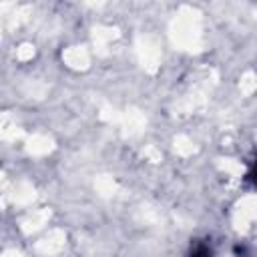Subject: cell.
Instances as JSON below:
<instances>
[{
	"label": "cell",
	"mask_w": 257,
	"mask_h": 257,
	"mask_svg": "<svg viewBox=\"0 0 257 257\" xmlns=\"http://www.w3.org/2000/svg\"><path fill=\"white\" fill-rule=\"evenodd\" d=\"M187 257H215V245L209 237L203 239H193L189 249H187Z\"/></svg>",
	"instance_id": "obj_1"
},
{
	"label": "cell",
	"mask_w": 257,
	"mask_h": 257,
	"mask_svg": "<svg viewBox=\"0 0 257 257\" xmlns=\"http://www.w3.org/2000/svg\"><path fill=\"white\" fill-rule=\"evenodd\" d=\"M233 253H235V257H251L249 247H247L245 243H237V245L233 247Z\"/></svg>",
	"instance_id": "obj_2"
}]
</instances>
